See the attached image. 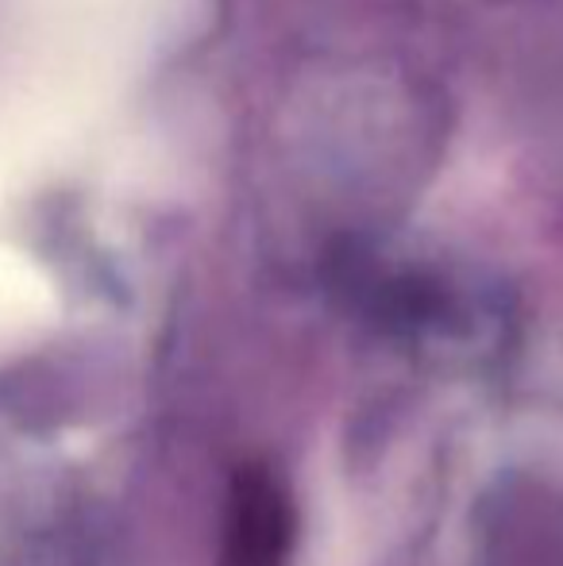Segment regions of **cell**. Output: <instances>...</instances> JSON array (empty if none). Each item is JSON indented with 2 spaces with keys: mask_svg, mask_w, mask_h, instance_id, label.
Instances as JSON below:
<instances>
[{
  "mask_svg": "<svg viewBox=\"0 0 563 566\" xmlns=\"http://www.w3.org/2000/svg\"><path fill=\"white\" fill-rule=\"evenodd\" d=\"M293 501L282 478L263 462L232 474L220 524L217 566H290Z\"/></svg>",
  "mask_w": 563,
  "mask_h": 566,
  "instance_id": "cell-1",
  "label": "cell"
}]
</instances>
